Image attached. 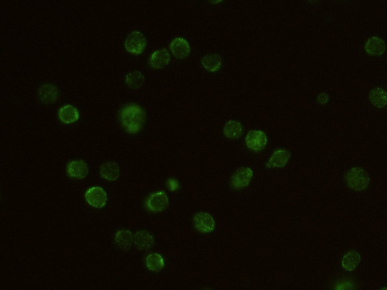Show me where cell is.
<instances>
[{
  "instance_id": "cell-1",
  "label": "cell",
  "mask_w": 387,
  "mask_h": 290,
  "mask_svg": "<svg viewBox=\"0 0 387 290\" xmlns=\"http://www.w3.org/2000/svg\"><path fill=\"white\" fill-rule=\"evenodd\" d=\"M120 120L124 130L128 134H135L144 126L146 114L144 110L138 105H128L121 111Z\"/></svg>"
},
{
  "instance_id": "cell-2",
  "label": "cell",
  "mask_w": 387,
  "mask_h": 290,
  "mask_svg": "<svg viewBox=\"0 0 387 290\" xmlns=\"http://www.w3.org/2000/svg\"><path fill=\"white\" fill-rule=\"evenodd\" d=\"M346 181L349 188L356 191H364L370 182V177L366 171L360 167H354L347 172Z\"/></svg>"
},
{
  "instance_id": "cell-3",
  "label": "cell",
  "mask_w": 387,
  "mask_h": 290,
  "mask_svg": "<svg viewBox=\"0 0 387 290\" xmlns=\"http://www.w3.org/2000/svg\"><path fill=\"white\" fill-rule=\"evenodd\" d=\"M147 46V41L141 32L134 31L129 35L125 42L127 51L134 55H141Z\"/></svg>"
},
{
  "instance_id": "cell-4",
  "label": "cell",
  "mask_w": 387,
  "mask_h": 290,
  "mask_svg": "<svg viewBox=\"0 0 387 290\" xmlns=\"http://www.w3.org/2000/svg\"><path fill=\"white\" fill-rule=\"evenodd\" d=\"M85 199L89 205L96 208L105 206L108 200L105 190L99 186L89 189L85 193Z\"/></svg>"
},
{
  "instance_id": "cell-5",
  "label": "cell",
  "mask_w": 387,
  "mask_h": 290,
  "mask_svg": "<svg viewBox=\"0 0 387 290\" xmlns=\"http://www.w3.org/2000/svg\"><path fill=\"white\" fill-rule=\"evenodd\" d=\"M268 138L266 134L260 130H251L247 134L246 143L247 147L253 151L259 152L262 150L267 144Z\"/></svg>"
},
{
  "instance_id": "cell-6",
  "label": "cell",
  "mask_w": 387,
  "mask_h": 290,
  "mask_svg": "<svg viewBox=\"0 0 387 290\" xmlns=\"http://www.w3.org/2000/svg\"><path fill=\"white\" fill-rule=\"evenodd\" d=\"M169 205V198L166 193L163 191L153 193L149 197L147 206L150 210L154 213L162 212Z\"/></svg>"
},
{
  "instance_id": "cell-7",
  "label": "cell",
  "mask_w": 387,
  "mask_h": 290,
  "mask_svg": "<svg viewBox=\"0 0 387 290\" xmlns=\"http://www.w3.org/2000/svg\"><path fill=\"white\" fill-rule=\"evenodd\" d=\"M253 175V172L249 168L242 167L236 170L233 174L231 184L233 188L241 189L247 187L250 183Z\"/></svg>"
},
{
  "instance_id": "cell-8",
  "label": "cell",
  "mask_w": 387,
  "mask_h": 290,
  "mask_svg": "<svg viewBox=\"0 0 387 290\" xmlns=\"http://www.w3.org/2000/svg\"><path fill=\"white\" fill-rule=\"evenodd\" d=\"M88 172L87 164L83 160L71 161L67 164V173L71 178L77 179V180L84 179L87 177Z\"/></svg>"
},
{
  "instance_id": "cell-9",
  "label": "cell",
  "mask_w": 387,
  "mask_h": 290,
  "mask_svg": "<svg viewBox=\"0 0 387 290\" xmlns=\"http://www.w3.org/2000/svg\"><path fill=\"white\" fill-rule=\"evenodd\" d=\"M197 230L203 233L212 232L214 230L215 222L212 216L206 213H199L194 218Z\"/></svg>"
},
{
  "instance_id": "cell-10",
  "label": "cell",
  "mask_w": 387,
  "mask_h": 290,
  "mask_svg": "<svg viewBox=\"0 0 387 290\" xmlns=\"http://www.w3.org/2000/svg\"><path fill=\"white\" fill-rule=\"evenodd\" d=\"M39 98L45 104L55 103L59 97V92L55 86L47 84L43 85L38 90Z\"/></svg>"
},
{
  "instance_id": "cell-11",
  "label": "cell",
  "mask_w": 387,
  "mask_h": 290,
  "mask_svg": "<svg viewBox=\"0 0 387 290\" xmlns=\"http://www.w3.org/2000/svg\"><path fill=\"white\" fill-rule=\"evenodd\" d=\"M114 241L118 248L124 251H127L134 243V235L130 230L122 229L116 232Z\"/></svg>"
},
{
  "instance_id": "cell-12",
  "label": "cell",
  "mask_w": 387,
  "mask_h": 290,
  "mask_svg": "<svg viewBox=\"0 0 387 290\" xmlns=\"http://www.w3.org/2000/svg\"><path fill=\"white\" fill-rule=\"evenodd\" d=\"M291 153L285 149H277L272 154L267 166L270 168H281L288 163Z\"/></svg>"
},
{
  "instance_id": "cell-13",
  "label": "cell",
  "mask_w": 387,
  "mask_h": 290,
  "mask_svg": "<svg viewBox=\"0 0 387 290\" xmlns=\"http://www.w3.org/2000/svg\"><path fill=\"white\" fill-rule=\"evenodd\" d=\"M170 49L175 57L184 59L190 53V47L187 41L184 38H178L171 43Z\"/></svg>"
},
{
  "instance_id": "cell-14",
  "label": "cell",
  "mask_w": 387,
  "mask_h": 290,
  "mask_svg": "<svg viewBox=\"0 0 387 290\" xmlns=\"http://www.w3.org/2000/svg\"><path fill=\"white\" fill-rule=\"evenodd\" d=\"M134 243L139 250L146 251L155 244V239L148 231H138L134 235Z\"/></svg>"
},
{
  "instance_id": "cell-15",
  "label": "cell",
  "mask_w": 387,
  "mask_h": 290,
  "mask_svg": "<svg viewBox=\"0 0 387 290\" xmlns=\"http://www.w3.org/2000/svg\"><path fill=\"white\" fill-rule=\"evenodd\" d=\"M171 57L166 49L157 50L150 58V64L155 69H162L170 63Z\"/></svg>"
},
{
  "instance_id": "cell-16",
  "label": "cell",
  "mask_w": 387,
  "mask_h": 290,
  "mask_svg": "<svg viewBox=\"0 0 387 290\" xmlns=\"http://www.w3.org/2000/svg\"><path fill=\"white\" fill-rule=\"evenodd\" d=\"M59 117L63 123L70 124L80 119V113L74 106L66 105L59 110Z\"/></svg>"
},
{
  "instance_id": "cell-17",
  "label": "cell",
  "mask_w": 387,
  "mask_h": 290,
  "mask_svg": "<svg viewBox=\"0 0 387 290\" xmlns=\"http://www.w3.org/2000/svg\"><path fill=\"white\" fill-rule=\"evenodd\" d=\"M365 49L371 56H380L385 51V42L378 37H372L365 44Z\"/></svg>"
},
{
  "instance_id": "cell-18",
  "label": "cell",
  "mask_w": 387,
  "mask_h": 290,
  "mask_svg": "<svg viewBox=\"0 0 387 290\" xmlns=\"http://www.w3.org/2000/svg\"><path fill=\"white\" fill-rule=\"evenodd\" d=\"M100 174L106 180L114 181L119 177L120 170L118 165L114 162H107L100 168Z\"/></svg>"
},
{
  "instance_id": "cell-19",
  "label": "cell",
  "mask_w": 387,
  "mask_h": 290,
  "mask_svg": "<svg viewBox=\"0 0 387 290\" xmlns=\"http://www.w3.org/2000/svg\"><path fill=\"white\" fill-rule=\"evenodd\" d=\"M361 256L360 254L354 250L347 252L344 256L342 260V266L346 271H353L360 263Z\"/></svg>"
},
{
  "instance_id": "cell-20",
  "label": "cell",
  "mask_w": 387,
  "mask_h": 290,
  "mask_svg": "<svg viewBox=\"0 0 387 290\" xmlns=\"http://www.w3.org/2000/svg\"><path fill=\"white\" fill-rule=\"evenodd\" d=\"M203 66L211 72H214L220 69L222 60L220 56L216 54H211L204 56L202 60Z\"/></svg>"
},
{
  "instance_id": "cell-21",
  "label": "cell",
  "mask_w": 387,
  "mask_h": 290,
  "mask_svg": "<svg viewBox=\"0 0 387 290\" xmlns=\"http://www.w3.org/2000/svg\"><path fill=\"white\" fill-rule=\"evenodd\" d=\"M146 265L150 271L159 272L163 269L164 261L160 254L152 253L149 254L147 257Z\"/></svg>"
},
{
  "instance_id": "cell-22",
  "label": "cell",
  "mask_w": 387,
  "mask_h": 290,
  "mask_svg": "<svg viewBox=\"0 0 387 290\" xmlns=\"http://www.w3.org/2000/svg\"><path fill=\"white\" fill-rule=\"evenodd\" d=\"M370 99L377 108H384L387 102L386 93L381 88L374 89L370 92Z\"/></svg>"
},
{
  "instance_id": "cell-23",
  "label": "cell",
  "mask_w": 387,
  "mask_h": 290,
  "mask_svg": "<svg viewBox=\"0 0 387 290\" xmlns=\"http://www.w3.org/2000/svg\"><path fill=\"white\" fill-rule=\"evenodd\" d=\"M243 134V126L241 123L235 121H230L226 124L224 134L226 137L230 139H237Z\"/></svg>"
},
{
  "instance_id": "cell-24",
  "label": "cell",
  "mask_w": 387,
  "mask_h": 290,
  "mask_svg": "<svg viewBox=\"0 0 387 290\" xmlns=\"http://www.w3.org/2000/svg\"><path fill=\"white\" fill-rule=\"evenodd\" d=\"M145 78L144 75L139 71H132L127 75L125 77V84H127L129 88L135 89L139 87L144 83Z\"/></svg>"
},
{
  "instance_id": "cell-25",
  "label": "cell",
  "mask_w": 387,
  "mask_h": 290,
  "mask_svg": "<svg viewBox=\"0 0 387 290\" xmlns=\"http://www.w3.org/2000/svg\"><path fill=\"white\" fill-rule=\"evenodd\" d=\"M354 285L353 282L350 281H343L339 282L336 285V289H354Z\"/></svg>"
},
{
  "instance_id": "cell-26",
  "label": "cell",
  "mask_w": 387,
  "mask_h": 290,
  "mask_svg": "<svg viewBox=\"0 0 387 290\" xmlns=\"http://www.w3.org/2000/svg\"><path fill=\"white\" fill-rule=\"evenodd\" d=\"M167 186L168 188L172 192L177 191L179 188H180V184H179L178 180L175 178L169 179V180L167 181Z\"/></svg>"
},
{
  "instance_id": "cell-27",
  "label": "cell",
  "mask_w": 387,
  "mask_h": 290,
  "mask_svg": "<svg viewBox=\"0 0 387 290\" xmlns=\"http://www.w3.org/2000/svg\"><path fill=\"white\" fill-rule=\"evenodd\" d=\"M328 99V96L325 94H321L319 96L318 100L320 103H325Z\"/></svg>"
}]
</instances>
